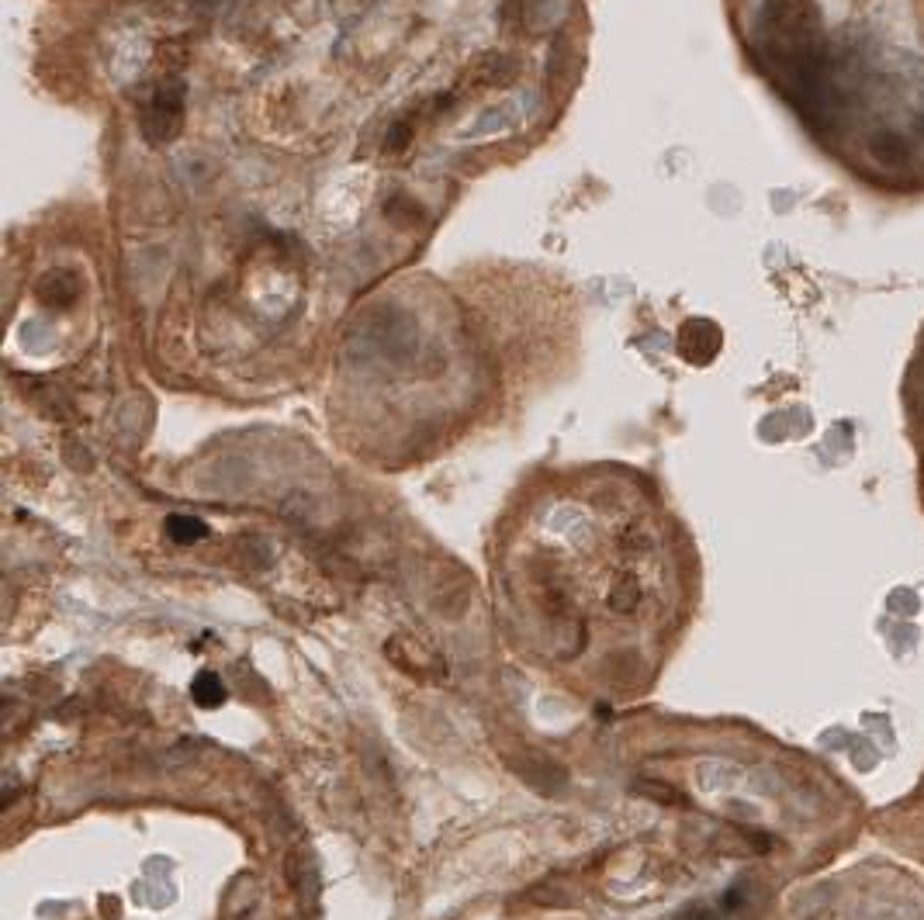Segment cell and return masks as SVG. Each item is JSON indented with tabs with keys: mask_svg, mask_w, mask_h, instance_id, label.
Segmentation results:
<instances>
[{
	"mask_svg": "<svg viewBox=\"0 0 924 920\" xmlns=\"http://www.w3.org/2000/svg\"><path fill=\"white\" fill-rule=\"evenodd\" d=\"M205 523H198V519H170V537L180 540V544H191V540H201L205 537Z\"/></svg>",
	"mask_w": 924,
	"mask_h": 920,
	"instance_id": "277c9868",
	"label": "cell"
},
{
	"mask_svg": "<svg viewBox=\"0 0 924 920\" xmlns=\"http://www.w3.org/2000/svg\"><path fill=\"white\" fill-rule=\"evenodd\" d=\"M914 128H918V132L924 135V111H921V115H918V122H914Z\"/></svg>",
	"mask_w": 924,
	"mask_h": 920,
	"instance_id": "5b68a950",
	"label": "cell"
},
{
	"mask_svg": "<svg viewBox=\"0 0 924 920\" xmlns=\"http://www.w3.org/2000/svg\"><path fill=\"white\" fill-rule=\"evenodd\" d=\"M191 692H194V699H198L201 706H219L222 699H225L222 682L212 675V671H205V675H201L198 682H194V689H191Z\"/></svg>",
	"mask_w": 924,
	"mask_h": 920,
	"instance_id": "3957f363",
	"label": "cell"
},
{
	"mask_svg": "<svg viewBox=\"0 0 924 920\" xmlns=\"http://www.w3.org/2000/svg\"><path fill=\"white\" fill-rule=\"evenodd\" d=\"M866 153L873 163H880L886 170H900L911 163V142H907V135H900L897 128H873V132L866 135Z\"/></svg>",
	"mask_w": 924,
	"mask_h": 920,
	"instance_id": "7a4b0ae2",
	"label": "cell"
},
{
	"mask_svg": "<svg viewBox=\"0 0 924 920\" xmlns=\"http://www.w3.org/2000/svg\"><path fill=\"white\" fill-rule=\"evenodd\" d=\"M558 544V554L530 544L523 557L509 561L506 592L513 616L527 627L533 647L558 665H589L616 671L630 654L627 630H644L658 616L661 578H655L658 533L644 519L575 530Z\"/></svg>",
	"mask_w": 924,
	"mask_h": 920,
	"instance_id": "6da1fadb",
	"label": "cell"
}]
</instances>
